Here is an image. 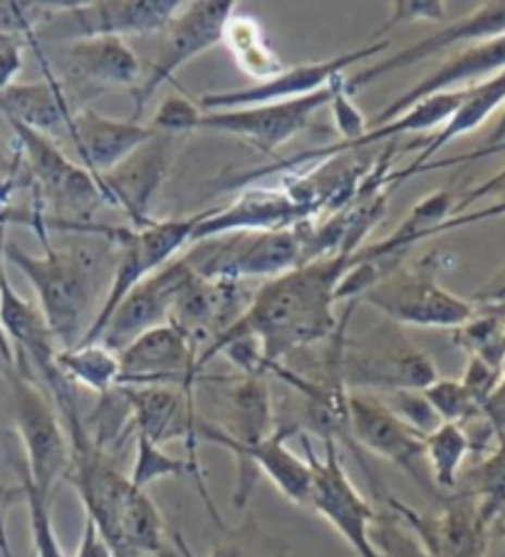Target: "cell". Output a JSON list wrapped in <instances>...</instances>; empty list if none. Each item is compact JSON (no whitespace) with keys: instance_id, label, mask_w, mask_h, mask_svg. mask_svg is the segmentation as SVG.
I'll return each mask as SVG.
<instances>
[{"instance_id":"6da1fadb","label":"cell","mask_w":505,"mask_h":557,"mask_svg":"<svg viewBox=\"0 0 505 557\" xmlns=\"http://www.w3.org/2000/svg\"><path fill=\"white\" fill-rule=\"evenodd\" d=\"M349 256L332 253L310 260L258 285L253 302L236 325L198 355V372H204L225 345L241 337L258 339L268 364L283 362L297 349L328 343L340 327L335 302L340 281L349 268Z\"/></svg>"},{"instance_id":"7a4b0ae2","label":"cell","mask_w":505,"mask_h":557,"mask_svg":"<svg viewBox=\"0 0 505 557\" xmlns=\"http://www.w3.org/2000/svg\"><path fill=\"white\" fill-rule=\"evenodd\" d=\"M67 246L56 248L42 240V253L35 256L15 244L3 246L5 263L15 265L38 293V308L60 349L83 343L99 290H110L122 228L102 223L72 231Z\"/></svg>"},{"instance_id":"3957f363","label":"cell","mask_w":505,"mask_h":557,"mask_svg":"<svg viewBox=\"0 0 505 557\" xmlns=\"http://www.w3.org/2000/svg\"><path fill=\"white\" fill-rule=\"evenodd\" d=\"M8 127L13 129L21 149L35 209L45 213L48 228L56 226L58 231L72 233L93 226L97 209L104 203L97 176L89 174L83 164L70 161L45 134L13 122H8Z\"/></svg>"},{"instance_id":"277c9868","label":"cell","mask_w":505,"mask_h":557,"mask_svg":"<svg viewBox=\"0 0 505 557\" xmlns=\"http://www.w3.org/2000/svg\"><path fill=\"white\" fill-rule=\"evenodd\" d=\"M310 221L266 233H229L198 240L182 253L188 271L206 281H260L308 263Z\"/></svg>"},{"instance_id":"5b68a950","label":"cell","mask_w":505,"mask_h":557,"mask_svg":"<svg viewBox=\"0 0 505 557\" xmlns=\"http://www.w3.org/2000/svg\"><path fill=\"white\" fill-rule=\"evenodd\" d=\"M340 370L349 392H423L439 380L434 359L392 320L359 337L345 335Z\"/></svg>"},{"instance_id":"8992f818","label":"cell","mask_w":505,"mask_h":557,"mask_svg":"<svg viewBox=\"0 0 505 557\" xmlns=\"http://www.w3.org/2000/svg\"><path fill=\"white\" fill-rule=\"evenodd\" d=\"M444 268L441 253L423 256L417 263H402L382 277L362 300L402 327L458 330L476 314V302L458 298L439 283Z\"/></svg>"},{"instance_id":"52a82bcc","label":"cell","mask_w":505,"mask_h":557,"mask_svg":"<svg viewBox=\"0 0 505 557\" xmlns=\"http://www.w3.org/2000/svg\"><path fill=\"white\" fill-rule=\"evenodd\" d=\"M182 0H99L45 3V17L28 42L67 45L93 38L159 35L178 13Z\"/></svg>"},{"instance_id":"ba28073f","label":"cell","mask_w":505,"mask_h":557,"mask_svg":"<svg viewBox=\"0 0 505 557\" xmlns=\"http://www.w3.org/2000/svg\"><path fill=\"white\" fill-rule=\"evenodd\" d=\"M204 213L186 215V219H151L141 226L122 228L120 236V256H116V268L107 290L102 305H99L85 339L79 345H97L99 337L112 320L114 310L120 308L122 300L134 287L147 281L149 275L161 271L171 260L182 256V250L194 244V233Z\"/></svg>"},{"instance_id":"9c48e42d","label":"cell","mask_w":505,"mask_h":557,"mask_svg":"<svg viewBox=\"0 0 505 557\" xmlns=\"http://www.w3.org/2000/svg\"><path fill=\"white\" fill-rule=\"evenodd\" d=\"M233 15H236V3L231 0H198V3H184L178 8V13L159 33V45L147 72L132 89L134 112L130 120L139 122L161 85L171 83L188 62L223 42Z\"/></svg>"},{"instance_id":"30bf717a","label":"cell","mask_w":505,"mask_h":557,"mask_svg":"<svg viewBox=\"0 0 505 557\" xmlns=\"http://www.w3.org/2000/svg\"><path fill=\"white\" fill-rule=\"evenodd\" d=\"M13 389V419L17 436L23 442L25 475L42 496L52 498L58 481L70 471V438L62 417L48 394H45L30 374L15 367L11 380Z\"/></svg>"},{"instance_id":"8fae6325","label":"cell","mask_w":505,"mask_h":557,"mask_svg":"<svg viewBox=\"0 0 505 557\" xmlns=\"http://www.w3.org/2000/svg\"><path fill=\"white\" fill-rule=\"evenodd\" d=\"M322 444L324 451L318 456L312 451L310 438L303 434L305 458H308L312 469L310 510L328 520L337 530L342 541L352 547V553H357V557H384L372 541V525L379 510H374L372 503L352 483L337 444Z\"/></svg>"},{"instance_id":"7c38bea8","label":"cell","mask_w":505,"mask_h":557,"mask_svg":"<svg viewBox=\"0 0 505 557\" xmlns=\"http://www.w3.org/2000/svg\"><path fill=\"white\" fill-rule=\"evenodd\" d=\"M337 83L320 89V92L300 97V100H287L275 104H258V107H241V110H213L198 116L196 132H219L231 134V137L246 139L263 154H273L278 147L297 137L303 129L310 127V120L318 114L322 107L332 104L337 89Z\"/></svg>"},{"instance_id":"4fadbf2b","label":"cell","mask_w":505,"mask_h":557,"mask_svg":"<svg viewBox=\"0 0 505 557\" xmlns=\"http://www.w3.org/2000/svg\"><path fill=\"white\" fill-rule=\"evenodd\" d=\"M392 48L390 40H379L362 45V48L345 52V55L320 60V62H303V65L287 67L275 72L273 77L260 79L241 89H223V92H209L198 100L204 112L213 110H241V107H258V104H275L287 100H300L320 92V89L337 83L349 65H362L367 60H374Z\"/></svg>"},{"instance_id":"5bb4252c","label":"cell","mask_w":505,"mask_h":557,"mask_svg":"<svg viewBox=\"0 0 505 557\" xmlns=\"http://www.w3.org/2000/svg\"><path fill=\"white\" fill-rule=\"evenodd\" d=\"M349 431L357 448H367L384 461L402 469L421 488L436 491L431 475L423 471V436L421 431L407 424L399 414L386 407V401L374 392H349Z\"/></svg>"},{"instance_id":"9a60e30c","label":"cell","mask_w":505,"mask_h":557,"mask_svg":"<svg viewBox=\"0 0 505 557\" xmlns=\"http://www.w3.org/2000/svg\"><path fill=\"white\" fill-rule=\"evenodd\" d=\"M56 58L60 77L56 72L52 75L58 77L65 95L67 89H75L83 107L89 97L114 92V89H130L132 92L144 75L137 52L122 38H93L60 45Z\"/></svg>"},{"instance_id":"2e32d148","label":"cell","mask_w":505,"mask_h":557,"mask_svg":"<svg viewBox=\"0 0 505 557\" xmlns=\"http://www.w3.org/2000/svg\"><path fill=\"white\" fill-rule=\"evenodd\" d=\"M198 347L182 330L159 325L144 332L120 352V386H184L198 380Z\"/></svg>"},{"instance_id":"e0dca14e","label":"cell","mask_w":505,"mask_h":557,"mask_svg":"<svg viewBox=\"0 0 505 557\" xmlns=\"http://www.w3.org/2000/svg\"><path fill=\"white\" fill-rule=\"evenodd\" d=\"M287 438H291V434L275 426L273 434L263 442L229 448L238 458V483L236 493H233V506L246 510L248 500L253 498V488H256L258 473H263L287 500L295 503V506L310 508L312 469L308 458L297 456L287 448Z\"/></svg>"},{"instance_id":"ac0fdd59","label":"cell","mask_w":505,"mask_h":557,"mask_svg":"<svg viewBox=\"0 0 505 557\" xmlns=\"http://www.w3.org/2000/svg\"><path fill=\"white\" fill-rule=\"evenodd\" d=\"M505 35V3H483L478 5L473 13H468L458 21L444 25L436 33L427 35L419 42L409 45L399 52H394L390 60H379V62H369L365 70L355 72V75L345 79V89L347 95H355L359 89H365L367 85L377 83L379 77L392 75V72L407 70L411 65H417L421 60H429L439 55V52L456 48V45L464 42H483V40H493Z\"/></svg>"},{"instance_id":"d6986e66","label":"cell","mask_w":505,"mask_h":557,"mask_svg":"<svg viewBox=\"0 0 505 557\" xmlns=\"http://www.w3.org/2000/svg\"><path fill=\"white\" fill-rule=\"evenodd\" d=\"M171 166V137L169 134H155L147 144L126 157L110 172L99 174L97 184L104 196L107 206L130 215L132 226L151 221V203L159 194L161 184Z\"/></svg>"},{"instance_id":"ffe728a7","label":"cell","mask_w":505,"mask_h":557,"mask_svg":"<svg viewBox=\"0 0 505 557\" xmlns=\"http://www.w3.org/2000/svg\"><path fill=\"white\" fill-rule=\"evenodd\" d=\"M188 275H192V271H188L184 258L178 256L161 268V271L139 283L122 300L120 308L114 310L112 320L107 322L102 337H99V345L120 355L126 345H132L144 332L167 325L176 293L182 290Z\"/></svg>"},{"instance_id":"44dd1931","label":"cell","mask_w":505,"mask_h":557,"mask_svg":"<svg viewBox=\"0 0 505 557\" xmlns=\"http://www.w3.org/2000/svg\"><path fill=\"white\" fill-rule=\"evenodd\" d=\"M384 506L411 528L431 557H483L489 530L478 523L476 503L466 493L448 498L439 516H423L394 496H384Z\"/></svg>"},{"instance_id":"7402d4cb","label":"cell","mask_w":505,"mask_h":557,"mask_svg":"<svg viewBox=\"0 0 505 557\" xmlns=\"http://www.w3.org/2000/svg\"><path fill=\"white\" fill-rule=\"evenodd\" d=\"M503 72H505V35L493 40L468 45V48H464L461 52H456L454 58H448L444 65H439L434 72H429L427 77H421L417 85L396 97L394 102L386 104L384 110L369 122V129L379 127V124L390 120H396V116L411 110L414 104L427 100V97L473 87L478 83H485V79L503 75Z\"/></svg>"},{"instance_id":"603a6c76","label":"cell","mask_w":505,"mask_h":557,"mask_svg":"<svg viewBox=\"0 0 505 557\" xmlns=\"http://www.w3.org/2000/svg\"><path fill=\"white\" fill-rule=\"evenodd\" d=\"M310 221L308 211L297 203L285 188H248L231 206L204 211L198 221L194 244L229 233H266L297 226Z\"/></svg>"},{"instance_id":"cb8c5ba5","label":"cell","mask_w":505,"mask_h":557,"mask_svg":"<svg viewBox=\"0 0 505 557\" xmlns=\"http://www.w3.org/2000/svg\"><path fill=\"white\" fill-rule=\"evenodd\" d=\"M155 134V129L144 127L141 122L112 120V116L99 114L89 107H77L72 112L67 137L75 144L79 164L89 174L99 176L122 164L126 157L134 154Z\"/></svg>"},{"instance_id":"d4e9b609","label":"cell","mask_w":505,"mask_h":557,"mask_svg":"<svg viewBox=\"0 0 505 557\" xmlns=\"http://www.w3.org/2000/svg\"><path fill=\"white\" fill-rule=\"evenodd\" d=\"M275 431V409L266 376L241 374L225 397V426L198 419V442H209L229 451L233 446H253Z\"/></svg>"},{"instance_id":"484cf974","label":"cell","mask_w":505,"mask_h":557,"mask_svg":"<svg viewBox=\"0 0 505 557\" xmlns=\"http://www.w3.org/2000/svg\"><path fill=\"white\" fill-rule=\"evenodd\" d=\"M40 65L45 70L42 83H13L0 89V116L50 139L60 137V134L67 137L75 110H72L65 89L52 75V70L42 60Z\"/></svg>"},{"instance_id":"4316f807","label":"cell","mask_w":505,"mask_h":557,"mask_svg":"<svg viewBox=\"0 0 505 557\" xmlns=\"http://www.w3.org/2000/svg\"><path fill=\"white\" fill-rule=\"evenodd\" d=\"M501 107H505V72L493 79H485V83L466 87L464 102L458 104V110L444 127H441L431 139L411 144V149H421V154L414 159V164L404 169V172L392 174L394 186H399L404 178H409L414 174L427 172L431 157H436L439 151L448 147L454 139L476 132L495 110H501Z\"/></svg>"},{"instance_id":"83f0119b","label":"cell","mask_w":505,"mask_h":557,"mask_svg":"<svg viewBox=\"0 0 505 557\" xmlns=\"http://www.w3.org/2000/svg\"><path fill=\"white\" fill-rule=\"evenodd\" d=\"M58 367L72 386H85L102 397L120 386V355L99 343L60 349Z\"/></svg>"},{"instance_id":"f1b7e54d","label":"cell","mask_w":505,"mask_h":557,"mask_svg":"<svg viewBox=\"0 0 505 557\" xmlns=\"http://www.w3.org/2000/svg\"><path fill=\"white\" fill-rule=\"evenodd\" d=\"M473 451L471 436L458 424H439L423 438V458L436 491H456L466 456Z\"/></svg>"},{"instance_id":"f546056e","label":"cell","mask_w":505,"mask_h":557,"mask_svg":"<svg viewBox=\"0 0 505 557\" xmlns=\"http://www.w3.org/2000/svg\"><path fill=\"white\" fill-rule=\"evenodd\" d=\"M466 496L476 503L478 523L489 530L505 513V436L466 475Z\"/></svg>"},{"instance_id":"4dcf8cb0","label":"cell","mask_w":505,"mask_h":557,"mask_svg":"<svg viewBox=\"0 0 505 557\" xmlns=\"http://www.w3.org/2000/svg\"><path fill=\"white\" fill-rule=\"evenodd\" d=\"M176 547L182 557H194L182 535H176ZM291 545L283 537L260 528L256 518H246L238 528H221V537L215 541L211 557H285Z\"/></svg>"},{"instance_id":"1f68e13d","label":"cell","mask_w":505,"mask_h":557,"mask_svg":"<svg viewBox=\"0 0 505 557\" xmlns=\"http://www.w3.org/2000/svg\"><path fill=\"white\" fill-rule=\"evenodd\" d=\"M454 339L464 347L468 357H478L483 362L503 370L505 367V310L483 308L476 310L464 327L454 330Z\"/></svg>"},{"instance_id":"d6a6232c","label":"cell","mask_w":505,"mask_h":557,"mask_svg":"<svg viewBox=\"0 0 505 557\" xmlns=\"http://www.w3.org/2000/svg\"><path fill=\"white\" fill-rule=\"evenodd\" d=\"M231 45V52H236V60L241 70H246L253 75L256 83L260 79L273 77L275 72H281V62H278L275 52L268 48V42L260 33V25L256 21H248V17H231L229 28H225V38Z\"/></svg>"},{"instance_id":"836d02e7","label":"cell","mask_w":505,"mask_h":557,"mask_svg":"<svg viewBox=\"0 0 505 557\" xmlns=\"http://www.w3.org/2000/svg\"><path fill=\"white\" fill-rule=\"evenodd\" d=\"M134 442H137V456H134V466L130 473V483L134 488L147 491L157 481L192 475V466H188L186 458L169 456L164 448L151 444L144 436H134Z\"/></svg>"},{"instance_id":"e575fe53","label":"cell","mask_w":505,"mask_h":557,"mask_svg":"<svg viewBox=\"0 0 505 557\" xmlns=\"http://www.w3.org/2000/svg\"><path fill=\"white\" fill-rule=\"evenodd\" d=\"M421 394L431 404V409L436 411L441 424L464 426L466 421L483 419V409L478 407L476 399L468 394L461 380H441L439 376V380L427 386Z\"/></svg>"},{"instance_id":"d590c367","label":"cell","mask_w":505,"mask_h":557,"mask_svg":"<svg viewBox=\"0 0 505 557\" xmlns=\"http://www.w3.org/2000/svg\"><path fill=\"white\" fill-rule=\"evenodd\" d=\"M23 500L28 508L30 535H33V555L35 557H67L62 550L60 537L56 533V523L50 516V498L33 486V481L23 473Z\"/></svg>"},{"instance_id":"8d00e7d4","label":"cell","mask_w":505,"mask_h":557,"mask_svg":"<svg viewBox=\"0 0 505 557\" xmlns=\"http://www.w3.org/2000/svg\"><path fill=\"white\" fill-rule=\"evenodd\" d=\"M386 401V407H390L394 414H399L407 424H411L417 431H421L423 436L431 434L439 424L441 419L436 417V411L431 409V404L427 401L421 392H414V389H399V392H386V394H379Z\"/></svg>"},{"instance_id":"74e56055","label":"cell","mask_w":505,"mask_h":557,"mask_svg":"<svg viewBox=\"0 0 505 557\" xmlns=\"http://www.w3.org/2000/svg\"><path fill=\"white\" fill-rule=\"evenodd\" d=\"M198 116H201V107H198V102L188 100V97H182V95H171L159 104V110L149 127L159 134L176 137V134H184V132H196Z\"/></svg>"},{"instance_id":"f35d334b","label":"cell","mask_w":505,"mask_h":557,"mask_svg":"<svg viewBox=\"0 0 505 557\" xmlns=\"http://www.w3.org/2000/svg\"><path fill=\"white\" fill-rule=\"evenodd\" d=\"M501 376L503 370L498 367H493L489 362H483V359L478 357H468V364H466V372L461 376V384L468 389V394L476 399L478 407H485L489 399L493 397V392L498 389L501 384Z\"/></svg>"},{"instance_id":"ab89813d","label":"cell","mask_w":505,"mask_h":557,"mask_svg":"<svg viewBox=\"0 0 505 557\" xmlns=\"http://www.w3.org/2000/svg\"><path fill=\"white\" fill-rule=\"evenodd\" d=\"M444 17H446V3H441V0H411V3L409 0H399V3H394L390 21L384 23V28L379 33H386L390 28H396V25H409L419 21L436 23V21H444Z\"/></svg>"},{"instance_id":"60d3db41","label":"cell","mask_w":505,"mask_h":557,"mask_svg":"<svg viewBox=\"0 0 505 557\" xmlns=\"http://www.w3.org/2000/svg\"><path fill=\"white\" fill-rule=\"evenodd\" d=\"M332 116H335V127L342 134V141H355L365 137L369 129V122L365 114L357 110V104L352 102V95H347L345 79H342V87L337 89L335 100H332Z\"/></svg>"},{"instance_id":"b9f144b4","label":"cell","mask_w":505,"mask_h":557,"mask_svg":"<svg viewBox=\"0 0 505 557\" xmlns=\"http://www.w3.org/2000/svg\"><path fill=\"white\" fill-rule=\"evenodd\" d=\"M25 42L21 35L0 30V89L13 85L23 70V50Z\"/></svg>"},{"instance_id":"7bdbcfd3","label":"cell","mask_w":505,"mask_h":557,"mask_svg":"<svg viewBox=\"0 0 505 557\" xmlns=\"http://www.w3.org/2000/svg\"><path fill=\"white\" fill-rule=\"evenodd\" d=\"M478 201H495V206H503L505 209V169H501L498 174H493L491 178H485L483 184L473 186L471 191H466V196L458 201L454 215L464 213L468 206H473Z\"/></svg>"},{"instance_id":"ee69618b","label":"cell","mask_w":505,"mask_h":557,"mask_svg":"<svg viewBox=\"0 0 505 557\" xmlns=\"http://www.w3.org/2000/svg\"><path fill=\"white\" fill-rule=\"evenodd\" d=\"M75 557H114L112 547L107 545L102 535H99V530L95 528L93 520H85L83 541H79Z\"/></svg>"},{"instance_id":"f6af8a7d","label":"cell","mask_w":505,"mask_h":557,"mask_svg":"<svg viewBox=\"0 0 505 557\" xmlns=\"http://www.w3.org/2000/svg\"><path fill=\"white\" fill-rule=\"evenodd\" d=\"M473 302H481L483 308H503L505 310V268L476 293Z\"/></svg>"},{"instance_id":"bcb514c9","label":"cell","mask_w":505,"mask_h":557,"mask_svg":"<svg viewBox=\"0 0 505 557\" xmlns=\"http://www.w3.org/2000/svg\"><path fill=\"white\" fill-rule=\"evenodd\" d=\"M8 491L0 488V557H13L11 550V537H8V525H5V506H8Z\"/></svg>"},{"instance_id":"7dc6e473","label":"cell","mask_w":505,"mask_h":557,"mask_svg":"<svg viewBox=\"0 0 505 557\" xmlns=\"http://www.w3.org/2000/svg\"><path fill=\"white\" fill-rule=\"evenodd\" d=\"M505 147V107L498 116V124H495L493 134L489 137V147L483 151H478V154H493V151H501Z\"/></svg>"},{"instance_id":"c3c4849f","label":"cell","mask_w":505,"mask_h":557,"mask_svg":"<svg viewBox=\"0 0 505 557\" xmlns=\"http://www.w3.org/2000/svg\"><path fill=\"white\" fill-rule=\"evenodd\" d=\"M3 246H5V226H0V271H3V265H5V258H3ZM0 352L5 355L8 362H15V359H13V349H11V345L5 343L3 332H0Z\"/></svg>"},{"instance_id":"681fc988","label":"cell","mask_w":505,"mask_h":557,"mask_svg":"<svg viewBox=\"0 0 505 557\" xmlns=\"http://www.w3.org/2000/svg\"><path fill=\"white\" fill-rule=\"evenodd\" d=\"M498 520H501V528H503V543H505V513H503Z\"/></svg>"}]
</instances>
